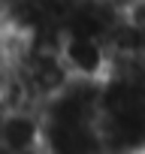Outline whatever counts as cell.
Here are the masks:
<instances>
[{"instance_id": "cell-1", "label": "cell", "mask_w": 145, "mask_h": 154, "mask_svg": "<svg viewBox=\"0 0 145 154\" xmlns=\"http://www.w3.org/2000/svg\"><path fill=\"white\" fill-rule=\"evenodd\" d=\"M60 63L76 82H103L109 75V48L100 36L88 33H63L57 42Z\"/></svg>"}]
</instances>
